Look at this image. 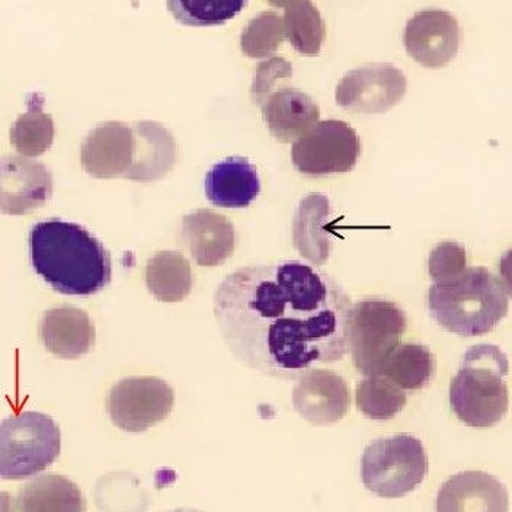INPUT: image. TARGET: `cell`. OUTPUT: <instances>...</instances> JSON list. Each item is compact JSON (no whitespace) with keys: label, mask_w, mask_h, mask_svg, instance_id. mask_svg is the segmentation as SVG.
Here are the masks:
<instances>
[{"label":"cell","mask_w":512,"mask_h":512,"mask_svg":"<svg viewBox=\"0 0 512 512\" xmlns=\"http://www.w3.org/2000/svg\"><path fill=\"white\" fill-rule=\"evenodd\" d=\"M2 512H16L14 501L8 495H2Z\"/></svg>","instance_id":"d6a6232c"},{"label":"cell","mask_w":512,"mask_h":512,"mask_svg":"<svg viewBox=\"0 0 512 512\" xmlns=\"http://www.w3.org/2000/svg\"><path fill=\"white\" fill-rule=\"evenodd\" d=\"M427 451L419 438L395 434L368 444L361 457V480L380 498H403L428 475Z\"/></svg>","instance_id":"5b68a950"},{"label":"cell","mask_w":512,"mask_h":512,"mask_svg":"<svg viewBox=\"0 0 512 512\" xmlns=\"http://www.w3.org/2000/svg\"><path fill=\"white\" fill-rule=\"evenodd\" d=\"M16 512H85L86 502L75 482L62 475H40L19 488Z\"/></svg>","instance_id":"44dd1931"},{"label":"cell","mask_w":512,"mask_h":512,"mask_svg":"<svg viewBox=\"0 0 512 512\" xmlns=\"http://www.w3.org/2000/svg\"><path fill=\"white\" fill-rule=\"evenodd\" d=\"M53 194V176L44 163L24 156L0 160V208L3 214L22 216L43 207Z\"/></svg>","instance_id":"4fadbf2b"},{"label":"cell","mask_w":512,"mask_h":512,"mask_svg":"<svg viewBox=\"0 0 512 512\" xmlns=\"http://www.w3.org/2000/svg\"><path fill=\"white\" fill-rule=\"evenodd\" d=\"M284 9L286 38L299 53L316 56L326 37V25L315 3L310 0L271 2Z\"/></svg>","instance_id":"cb8c5ba5"},{"label":"cell","mask_w":512,"mask_h":512,"mask_svg":"<svg viewBox=\"0 0 512 512\" xmlns=\"http://www.w3.org/2000/svg\"><path fill=\"white\" fill-rule=\"evenodd\" d=\"M435 358L422 344H402L387 358L380 374L402 390H419L431 382Z\"/></svg>","instance_id":"d4e9b609"},{"label":"cell","mask_w":512,"mask_h":512,"mask_svg":"<svg viewBox=\"0 0 512 512\" xmlns=\"http://www.w3.org/2000/svg\"><path fill=\"white\" fill-rule=\"evenodd\" d=\"M146 284L159 302H182L192 290L190 261L179 251L156 252L147 261Z\"/></svg>","instance_id":"603a6c76"},{"label":"cell","mask_w":512,"mask_h":512,"mask_svg":"<svg viewBox=\"0 0 512 512\" xmlns=\"http://www.w3.org/2000/svg\"><path fill=\"white\" fill-rule=\"evenodd\" d=\"M174 405V389L165 380L127 377L111 387L107 411L115 427L142 434L168 418Z\"/></svg>","instance_id":"9c48e42d"},{"label":"cell","mask_w":512,"mask_h":512,"mask_svg":"<svg viewBox=\"0 0 512 512\" xmlns=\"http://www.w3.org/2000/svg\"><path fill=\"white\" fill-rule=\"evenodd\" d=\"M293 66L284 57H271L255 67L254 80H252L251 95L255 104H264L277 79L291 78Z\"/></svg>","instance_id":"4dcf8cb0"},{"label":"cell","mask_w":512,"mask_h":512,"mask_svg":"<svg viewBox=\"0 0 512 512\" xmlns=\"http://www.w3.org/2000/svg\"><path fill=\"white\" fill-rule=\"evenodd\" d=\"M462 32L456 16L446 9L416 12L406 24L403 43L409 56L427 67L446 66L459 51Z\"/></svg>","instance_id":"8fae6325"},{"label":"cell","mask_w":512,"mask_h":512,"mask_svg":"<svg viewBox=\"0 0 512 512\" xmlns=\"http://www.w3.org/2000/svg\"><path fill=\"white\" fill-rule=\"evenodd\" d=\"M467 268V254L463 245L457 242L438 243L428 259V271L434 283L453 280Z\"/></svg>","instance_id":"f546056e"},{"label":"cell","mask_w":512,"mask_h":512,"mask_svg":"<svg viewBox=\"0 0 512 512\" xmlns=\"http://www.w3.org/2000/svg\"><path fill=\"white\" fill-rule=\"evenodd\" d=\"M291 398L297 414L316 427L336 424L351 406L350 386L344 377L325 368H313L303 374Z\"/></svg>","instance_id":"7c38bea8"},{"label":"cell","mask_w":512,"mask_h":512,"mask_svg":"<svg viewBox=\"0 0 512 512\" xmlns=\"http://www.w3.org/2000/svg\"><path fill=\"white\" fill-rule=\"evenodd\" d=\"M34 271L66 296L88 297L111 283V255L94 233L78 223L47 219L28 235Z\"/></svg>","instance_id":"7a4b0ae2"},{"label":"cell","mask_w":512,"mask_h":512,"mask_svg":"<svg viewBox=\"0 0 512 512\" xmlns=\"http://www.w3.org/2000/svg\"><path fill=\"white\" fill-rule=\"evenodd\" d=\"M431 318L466 338L489 334L507 316L508 293L485 267H467L462 274L428 290Z\"/></svg>","instance_id":"3957f363"},{"label":"cell","mask_w":512,"mask_h":512,"mask_svg":"<svg viewBox=\"0 0 512 512\" xmlns=\"http://www.w3.org/2000/svg\"><path fill=\"white\" fill-rule=\"evenodd\" d=\"M11 143L24 158L41 156L50 149L54 140V120L43 111V105L30 104L27 112L19 115L9 131Z\"/></svg>","instance_id":"4316f807"},{"label":"cell","mask_w":512,"mask_h":512,"mask_svg":"<svg viewBox=\"0 0 512 512\" xmlns=\"http://www.w3.org/2000/svg\"><path fill=\"white\" fill-rule=\"evenodd\" d=\"M182 240L200 267H219L236 249V230L224 214L198 208L182 217Z\"/></svg>","instance_id":"2e32d148"},{"label":"cell","mask_w":512,"mask_h":512,"mask_svg":"<svg viewBox=\"0 0 512 512\" xmlns=\"http://www.w3.org/2000/svg\"><path fill=\"white\" fill-rule=\"evenodd\" d=\"M355 403L358 411L374 421H387L402 412L408 403L405 390L389 379L377 374L366 377L357 384Z\"/></svg>","instance_id":"484cf974"},{"label":"cell","mask_w":512,"mask_h":512,"mask_svg":"<svg viewBox=\"0 0 512 512\" xmlns=\"http://www.w3.org/2000/svg\"><path fill=\"white\" fill-rule=\"evenodd\" d=\"M351 307L332 275L297 259L230 272L213 297L233 357L280 380H299L347 355Z\"/></svg>","instance_id":"6da1fadb"},{"label":"cell","mask_w":512,"mask_h":512,"mask_svg":"<svg viewBox=\"0 0 512 512\" xmlns=\"http://www.w3.org/2000/svg\"><path fill=\"white\" fill-rule=\"evenodd\" d=\"M133 165L124 178L152 182L163 178L178 160V143L174 134L159 121H134Z\"/></svg>","instance_id":"ac0fdd59"},{"label":"cell","mask_w":512,"mask_h":512,"mask_svg":"<svg viewBox=\"0 0 512 512\" xmlns=\"http://www.w3.org/2000/svg\"><path fill=\"white\" fill-rule=\"evenodd\" d=\"M133 159V127L123 121L99 123L80 146V163L95 178L124 176L133 165Z\"/></svg>","instance_id":"5bb4252c"},{"label":"cell","mask_w":512,"mask_h":512,"mask_svg":"<svg viewBox=\"0 0 512 512\" xmlns=\"http://www.w3.org/2000/svg\"><path fill=\"white\" fill-rule=\"evenodd\" d=\"M408 319L398 304L384 299H364L351 307L348 352L363 376H377L387 358L400 345Z\"/></svg>","instance_id":"52a82bcc"},{"label":"cell","mask_w":512,"mask_h":512,"mask_svg":"<svg viewBox=\"0 0 512 512\" xmlns=\"http://www.w3.org/2000/svg\"><path fill=\"white\" fill-rule=\"evenodd\" d=\"M499 275L505 290L512 297V248L504 252L499 261Z\"/></svg>","instance_id":"1f68e13d"},{"label":"cell","mask_w":512,"mask_h":512,"mask_svg":"<svg viewBox=\"0 0 512 512\" xmlns=\"http://www.w3.org/2000/svg\"><path fill=\"white\" fill-rule=\"evenodd\" d=\"M507 355L492 344L470 347L450 384V405L463 424L491 428L507 415Z\"/></svg>","instance_id":"277c9868"},{"label":"cell","mask_w":512,"mask_h":512,"mask_svg":"<svg viewBox=\"0 0 512 512\" xmlns=\"http://www.w3.org/2000/svg\"><path fill=\"white\" fill-rule=\"evenodd\" d=\"M40 339L54 357L78 360L95 347L96 329L85 310L64 304L43 313Z\"/></svg>","instance_id":"e0dca14e"},{"label":"cell","mask_w":512,"mask_h":512,"mask_svg":"<svg viewBox=\"0 0 512 512\" xmlns=\"http://www.w3.org/2000/svg\"><path fill=\"white\" fill-rule=\"evenodd\" d=\"M286 38L284 18L274 9H265L246 24L240 35L243 54L252 59H264L278 50Z\"/></svg>","instance_id":"83f0119b"},{"label":"cell","mask_w":512,"mask_h":512,"mask_svg":"<svg viewBox=\"0 0 512 512\" xmlns=\"http://www.w3.org/2000/svg\"><path fill=\"white\" fill-rule=\"evenodd\" d=\"M408 89V79L392 63H366L339 80L335 99L345 110L380 114L392 110Z\"/></svg>","instance_id":"30bf717a"},{"label":"cell","mask_w":512,"mask_h":512,"mask_svg":"<svg viewBox=\"0 0 512 512\" xmlns=\"http://www.w3.org/2000/svg\"><path fill=\"white\" fill-rule=\"evenodd\" d=\"M243 0H169L171 14L181 24L194 27L220 25L245 8Z\"/></svg>","instance_id":"f1b7e54d"},{"label":"cell","mask_w":512,"mask_h":512,"mask_svg":"<svg viewBox=\"0 0 512 512\" xmlns=\"http://www.w3.org/2000/svg\"><path fill=\"white\" fill-rule=\"evenodd\" d=\"M360 153L361 140L351 124L325 120L293 143L291 160L304 175L325 176L352 171Z\"/></svg>","instance_id":"ba28073f"},{"label":"cell","mask_w":512,"mask_h":512,"mask_svg":"<svg viewBox=\"0 0 512 512\" xmlns=\"http://www.w3.org/2000/svg\"><path fill=\"white\" fill-rule=\"evenodd\" d=\"M331 214V203L323 194H309L300 201L293 223L294 245L313 264H325L331 254V240L323 229Z\"/></svg>","instance_id":"7402d4cb"},{"label":"cell","mask_w":512,"mask_h":512,"mask_svg":"<svg viewBox=\"0 0 512 512\" xmlns=\"http://www.w3.org/2000/svg\"><path fill=\"white\" fill-rule=\"evenodd\" d=\"M437 512H510L507 488L482 470L451 476L437 495Z\"/></svg>","instance_id":"9a60e30c"},{"label":"cell","mask_w":512,"mask_h":512,"mask_svg":"<svg viewBox=\"0 0 512 512\" xmlns=\"http://www.w3.org/2000/svg\"><path fill=\"white\" fill-rule=\"evenodd\" d=\"M166 512H206L201 510H194V508H178V510L166 511Z\"/></svg>","instance_id":"836d02e7"},{"label":"cell","mask_w":512,"mask_h":512,"mask_svg":"<svg viewBox=\"0 0 512 512\" xmlns=\"http://www.w3.org/2000/svg\"><path fill=\"white\" fill-rule=\"evenodd\" d=\"M204 185L207 200L224 208L248 207L261 192L258 169L251 160L242 156L214 163L207 172Z\"/></svg>","instance_id":"ffe728a7"},{"label":"cell","mask_w":512,"mask_h":512,"mask_svg":"<svg viewBox=\"0 0 512 512\" xmlns=\"http://www.w3.org/2000/svg\"><path fill=\"white\" fill-rule=\"evenodd\" d=\"M262 115L275 139L291 143L319 123L320 108L306 92L286 86L268 96L262 104Z\"/></svg>","instance_id":"d6986e66"},{"label":"cell","mask_w":512,"mask_h":512,"mask_svg":"<svg viewBox=\"0 0 512 512\" xmlns=\"http://www.w3.org/2000/svg\"><path fill=\"white\" fill-rule=\"evenodd\" d=\"M62 450V434L51 416L27 411L9 416L0 428V476L31 478L48 469Z\"/></svg>","instance_id":"8992f818"}]
</instances>
